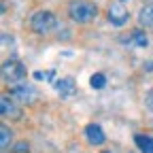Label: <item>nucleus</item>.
I'll return each mask as SVG.
<instances>
[{
  "mask_svg": "<svg viewBox=\"0 0 153 153\" xmlns=\"http://www.w3.org/2000/svg\"><path fill=\"white\" fill-rule=\"evenodd\" d=\"M66 11H68V17L74 24H89L98 15V7L91 0H70Z\"/></svg>",
  "mask_w": 153,
  "mask_h": 153,
  "instance_id": "obj_1",
  "label": "nucleus"
},
{
  "mask_svg": "<svg viewBox=\"0 0 153 153\" xmlns=\"http://www.w3.org/2000/svg\"><path fill=\"white\" fill-rule=\"evenodd\" d=\"M30 28L34 34L38 36H45V34H51L55 28H57V17L51 13V11H36L30 19Z\"/></svg>",
  "mask_w": 153,
  "mask_h": 153,
  "instance_id": "obj_2",
  "label": "nucleus"
},
{
  "mask_svg": "<svg viewBox=\"0 0 153 153\" xmlns=\"http://www.w3.org/2000/svg\"><path fill=\"white\" fill-rule=\"evenodd\" d=\"M26 66L15 60V57H9V60L2 62V79L9 83V85H19V83H24L26 81Z\"/></svg>",
  "mask_w": 153,
  "mask_h": 153,
  "instance_id": "obj_3",
  "label": "nucleus"
},
{
  "mask_svg": "<svg viewBox=\"0 0 153 153\" xmlns=\"http://www.w3.org/2000/svg\"><path fill=\"white\" fill-rule=\"evenodd\" d=\"M106 17H108V22L115 26V28H123L128 22H130V11L123 7V2H111L108 9H106Z\"/></svg>",
  "mask_w": 153,
  "mask_h": 153,
  "instance_id": "obj_4",
  "label": "nucleus"
},
{
  "mask_svg": "<svg viewBox=\"0 0 153 153\" xmlns=\"http://www.w3.org/2000/svg\"><path fill=\"white\" fill-rule=\"evenodd\" d=\"M9 96H11L13 100L22 102V104H30V102H34V98H36V91H34V87H30L28 83H19V85H11Z\"/></svg>",
  "mask_w": 153,
  "mask_h": 153,
  "instance_id": "obj_5",
  "label": "nucleus"
},
{
  "mask_svg": "<svg viewBox=\"0 0 153 153\" xmlns=\"http://www.w3.org/2000/svg\"><path fill=\"white\" fill-rule=\"evenodd\" d=\"M15 102L17 100H13L9 94H4L2 98H0V115H2V117H11V119H19L22 117V111H19V106Z\"/></svg>",
  "mask_w": 153,
  "mask_h": 153,
  "instance_id": "obj_6",
  "label": "nucleus"
},
{
  "mask_svg": "<svg viewBox=\"0 0 153 153\" xmlns=\"http://www.w3.org/2000/svg\"><path fill=\"white\" fill-rule=\"evenodd\" d=\"M55 89L62 98H70V96L76 94V81L72 76H62L60 81H55Z\"/></svg>",
  "mask_w": 153,
  "mask_h": 153,
  "instance_id": "obj_7",
  "label": "nucleus"
},
{
  "mask_svg": "<svg viewBox=\"0 0 153 153\" xmlns=\"http://www.w3.org/2000/svg\"><path fill=\"white\" fill-rule=\"evenodd\" d=\"M85 136H87V140H89L91 145H102V143L106 140L104 132H102V128H100L98 123H89V126L85 128Z\"/></svg>",
  "mask_w": 153,
  "mask_h": 153,
  "instance_id": "obj_8",
  "label": "nucleus"
},
{
  "mask_svg": "<svg viewBox=\"0 0 153 153\" xmlns=\"http://www.w3.org/2000/svg\"><path fill=\"white\" fill-rule=\"evenodd\" d=\"M134 145L138 147L140 153H153V136L151 134H136L134 136Z\"/></svg>",
  "mask_w": 153,
  "mask_h": 153,
  "instance_id": "obj_9",
  "label": "nucleus"
},
{
  "mask_svg": "<svg viewBox=\"0 0 153 153\" xmlns=\"http://www.w3.org/2000/svg\"><path fill=\"white\" fill-rule=\"evenodd\" d=\"M138 24L143 28H153V2L145 4L138 13Z\"/></svg>",
  "mask_w": 153,
  "mask_h": 153,
  "instance_id": "obj_10",
  "label": "nucleus"
},
{
  "mask_svg": "<svg viewBox=\"0 0 153 153\" xmlns=\"http://www.w3.org/2000/svg\"><path fill=\"white\" fill-rule=\"evenodd\" d=\"M11 143H13V132L7 123H2L0 126V147H2V151H7L11 147Z\"/></svg>",
  "mask_w": 153,
  "mask_h": 153,
  "instance_id": "obj_11",
  "label": "nucleus"
},
{
  "mask_svg": "<svg viewBox=\"0 0 153 153\" xmlns=\"http://www.w3.org/2000/svg\"><path fill=\"white\" fill-rule=\"evenodd\" d=\"M130 38H132V43H134V45H138V47H147V45H149V36L145 34V30H143V28L132 30Z\"/></svg>",
  "mask_w": 153,
  "mask_h": 153,
  "instance_id": "obj_12",
  "label": "nucleus"
},
{
  "mask_svg": "<svg viewBox=\"0 0 153 153\" xmlns=\"http://www.w3.org/2000/svg\"><path fill=\"white\" fill-rule=\"evenodd\" d=\"M89 85H91L94 89H102V87L106 85V76H104L102 72H94L91 79H89Z\"/></svg>",
  "mask_w": 153,
  "mask_h": 153,
  "instance_id": "obj_13",
  "label": "nucleus"
},
{
  "mask_svg": "<svg viewBox=\"0 0 153 153\" xmlns=\"http://www.w3.org/2000/svg\"><path fill=\"white\" fill-rule=\"evenodd\" d=\"M13 151H15V153H30V145H28L26 140H22V143H17V145L13 147Z\"/></svg>",
  "mask_w": 153,
  "mask_h": 153,
  "instance_id": "obj_14",
  "label": "nucleus"
},
{
  "mask_svg": "<svg viewBox=\"0 0 153 153\" xmlns=\"http://www.w3.org/2000/svg\"><path fill=\"white\" fill-rule=\"evenodd\" d=\"M102 153H111V151H102Z\"/></svg>",
  "mask_w": 153,
  "mask_h": 153,
  "instance_id": "obj_15",
  "label": "nucleus"
},
{
  "mask_svg": "<svg viewBox=\"0 0 153 153\" xmlns=\"http://www.w3.org/2000/svg\"><path fill=\"white\" fill-rule=\"evenodd\" d=\"M119 2H126V0H119Z\"/></svg>",
  "mask_w": 153,
  "mask_h": 153,
  "instance_id": "obj_16",
  "label": "nucleus"
}]
</instances>
